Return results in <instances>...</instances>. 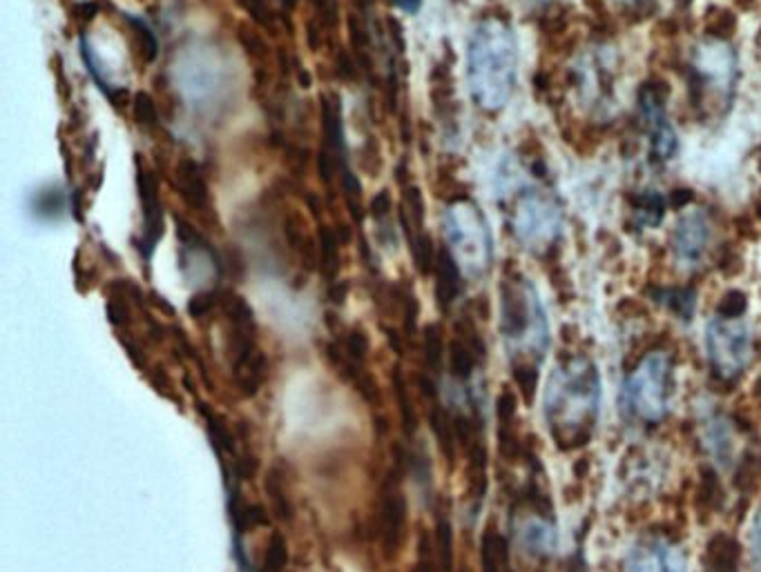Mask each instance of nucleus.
Wrapping results in <instances>:
<instances>
[{"instance_id": "f257e3e1", "label": "nucleus", "mask_w": 761, "mask_h": 572, "mask_svg": "<svg viewBox=\"0 0 761 572\" xmlns=\"http://www.w3.org/2000/svg\"><path fill=\"white\" fill-rule=\"evenodd\" d=\"M518 76V41L512 25L498 17L481 21L467 48V83L474 103L501 112L512 101Z\"/></svg>"}, {"instance_id": "f03ea898", "label": "nucleus", "mask_w": 761, "mask_h": 572, "mask_svg": "<svg viewBox=\"0 0 761 572\" xmlns=\"http://www.w3.org/2000/svg\"><path fill=\"white\" fill-rule=\"evenodd\" d=\"M690 72L692 105L701 107L703 112H726V107L732 101L739 76L734 50L726 41L708 39L695 48Z\"/></svg>"}, {"instance_id": "7ed1b4c3", "label": "nucleus", "mask_w": 761, "mask_h": 572, "mask_svg": "<svg viewBox=\"0 0 761 572\" xmlns=\"http://www.w3.org/2000/svg\"><path fill=\"white\" fill-rule=\"evenodd\" d=\"M510 226L525 248L545 252L563 235V206L547 189L523 185L512 197Z\"/></svg>"}, {"instance_id": "20e7f679", "label": "nucleus", "mask_w": 761, "mask_h": 572, "mask_svg": "<svg viewBox=\"0 0 761 572\" xmlns=\"http://www.w3.org/2000/svg\"><path fill=\"white\" fill-rule=\"evenodd\" d=\"M444 232L451 243V254L459 252L465 266L481 272L492 261V235L483 210L470 201H451L444 210Z\"/></svg>"}, {"instance_id": "39448f33", "label": "nucleus", "mask_w": 761, "mask_h": 572, "mask_svg": "<svg viewBox=\"0 0 761 572\" xmlns=\"http://www.w3.org/2000/svg\"><path fill=\"white\" fill-rule=\"evenodd\" d=\"M666 386H668V356L661 352L650 354L628 384V402L633 413L648 424H657L666 415Z\"/></svg>"}, {"instance_id": "423d86ee", "label": "nucleus", "mask_w": 761, "mask_h": 572, "mask_svg": "<svg viewBox=\"0 0 761 572\" xmlns=\"http://www.w3.org/2000/svg\"><path fill=\"white\" fill-rule=\"evenodd\" d=\"M639 112L650 141V154L657 160H670L679 152V136L668 116L666 90L661 83L652 81L639 90Z\"/></svg>"}, {"instance_id": "0eeeda50", "label": "nucleus", "mask_w": 761, "mask_h": 572, "mask_svg": "<svg viewBox=\"0 0 761 572\" xmlns=\"http://www.w3.org/2000/svg\"><path fill=\"white\" fill-rule=\"evenodd\" d=\"M708 350L712 356V365L719 370V374L734 376L745 365L750 334L745 325H741L737 319L719 316L708 325Z\"/></svg>"}, {"instance_id": "6e6552de", "label": "nucleus", "mask_w": 761, "mask_h": 572, "mask_svg": "<svg viewBox=\"0 0 761 572\" xmlns=\"http://www.w3.org/2000/svg\"><path fill=\"white\" fill-rule=\"evenodd\" d=\"M400 472H391L380 495V543L387 559H393L402 548L407 532V499L400 492Z\"/></svg>"}, {"instance_id": "1a4fd4ad", "label": "nucleus", "mask_w": 761, "mask_h": 572, "mask_svg": "<svg viewBox=\"0 0 761 572\" xmlns=\"http://www.w3.org/2000/svg\"><path fill=\"white\" fill-rule=\"evenodd\" d=\"M136 187H138L141 208H143L141 254L145 259H150L152 252H155L160 239L164 237V204L160 197L157 176L141 163V158H136Z\"/></svg>"}, {"instance_id": "9d476101", "label": "nucleus", "mask_w": 761, "mask_h": 572, "mask_svg": "<svg viewBox=\"0 0 761 572\" xmlns=\"http://www.w3.org/2000/svg\"><path fill=\"white\" fill-rule=\"evenodd\" d=\"M712 241V223L703 210L686 212L672 232L675 257L683 266H697L708 252Z\"/></svg>"}, {"instance_id": "9b49d317", "label": "nucleus", "mask_w": 761, "mask_h": 572, "mask_svg": "<svg viewBox=\"0 0 761 572\" xmlns=\"http://www.w3.org/2000/svg\"><path fill=\"white\" fill-rule=\"evenodd\" d=\"M175 189L193 212L210 210V193L202 167L193 158H182L175 167Z\"/></svg>"}, {"instance_id": "f8f14e48", "label": "nucleus", "mask_w": 761, "mask_h": 572, "mask_svg": "<svg viewBox=\"0 0 761 572\" xmlns=\"http://www.w3.org/2000/svg\"><path fill=\"white\" fill-rule=\"evenodd\" d=\"M628 572H686V561L677 548L657 541L639 545L630 554Z\"/></svg>"}, {"instance_id": "ddd939ff", "label": "nucleus", "mask_w": 761, "mask_h": 572, "mask_svg": "<svg viewBox=\"0 0 761 572\" xmlns=\"http://www.w3.org/2000/svg\"><path fill=\"white\" fill-rule=\"evenodd\" d=\"M435 299H438V305L442 310L451 308L453 301L461 297V290H463V272H461V266L459 261L453 259V254L444 248L438 252V261H435Z\"/></svg>"}, {"instance_id": "4468645a", "label": "nucleus", "mask_w": 761, "mask_h": 572, "mask_svg": "<svg viewBox=\"0 0 761 572\" xmlns=\"http://www.w3.org/2000/svg\"><path fill=\"white\" fill-rule=\"evenodd\" d=\"M739 543L726 532L714 534L706 548V563L712 572H737L739 565Z\"/></svg>"}, {"instance_id": "2eb2a0df", "label": "nucleus", "mask_w": 761, "mask_h": 572, "mask_svg": "<svg viewBox=\"0 0 761 572\" xmlns=\"http://www.w3.org/2000/svg\"><path fill=\"white\" fill-rule=\"evenodd\" d=\"M633 215H635V221L641 223L644 228H655L661 223L666 215V201L657 189H641L633 201Z\"/></svg>"}, {"instance_id": "dca6fc26", "label": "nucleus", "mask_w": 761, "mask_h": 572, "mask_svg": "<svg viewBox=\"0 0 761 572\" xmlns=\"http://www.w3.org/2000/svg\"><path fill=\"white\" fill-rule=\"evenodd\" d=\"M230 519L237 528V532H250L255 528L268 526V512L259 503H248L239 495L230 499Z\"/></svg>"}, {"instance_id": "f3484780", "label": "nucleus", "mask_w": 761, "mask_h": 572, "mask_svg": "<svg viewBox=\"0 0 761 572\" xmlns=\"http://www.w3.org/2000/svg\"><path fill=\"white\" fill-rule=\"evenodd\" d=\"M431 430H433V437L444 455V459H449V464L455 461V428H453V419L449 417V413L444 408H440L438 404H433V410H431Z\"/></svg>"}, {"instance_id": "a211bd4d", "label": "nucleus", "mask_w": 761, "mask_h": 572, "mask_svg": "<svg viewBox=\"0 0 761 572\" xmlns=\"http://www.w3.org/2000/svg\"><path fill=\"white\" fill-rule=\"evenodd\" d=\"M318 261H320L322 274L329 281H333L340 272V239L327 226H322L318 235Z\"/></svg>"}, {"instance_id": "6ab92c4d", "label": "nucleus", "mask_w": 761, "mask_h": 572, "mask_svg": "<svg viewBox=\"0 0 761 572\" xmlns=\"http://www.w3.org/2000/svg\"><path fill=\"white\" fill-rule=\"evenodd\" d=\"M204 422H206V428L210 433V439L213 444L222 450V453H228V455H235L237 450V444H235V435L230 430V426L226 424V419L222 415H217L213 408H208L206 404H199L197 406Z\"/></svg>"}, {"instance_id": "aec40b11", "label": "nucleus", "mask_w": 761, "mask_h": 572, "mask_svg": "<svg viewBox=\"0 0 761 572\" xmlns=\"http://www.w3.org/2000/svg\"><path fill=\"white\" fill-rule=\"evenodd\" d=\"M435 552L440 572H453V528L446 512H438L435 517Z\"/></svg>"}, {"instance_id": "412c9836", "label": "nucleus", "mask_w": 761, "mask_h": 572, "mask_svg": "<svg viewBox=\"0 0 761 572\" xmlns=\"http://www.w3.org/2000/svg\"><path fill=\"white\" fill-rule=\"evenodd\" d=\"M393 393L398 399V408H400V419H402V430L404 435H413L418 428V417H415V408L409 395V386H407V378L402 374L400 367L393 370Z\"/></svg>"}, {"instance_id": "4be33fe9", "label": "nucleus", "mask_w": 761, "mask_h": 572, "mask_svg": "<svg viewBox=\"0 0 761 572\" xmlns=\"http://www.w3.org/2000/svg\"><path fill=\"white\" fill-rule=\"evenodd\" d=\"M266 495L270 499V506H272V512L279 521H292V501L284 488V479L281 475L272 468L268 475H266Z\"/></svg>"}, {"instance_id": "5701e85b", "label": "nucleus", "mask_w": 761, "mask_h": 572, "mask_svg": "<svg viewBox=\"0 0 761 572\" xmlns=\"http://www.w3.org/2000/svg\"><path fill=\"white\" fill-rule=\"evenodd\" d=\"M507 561V545L505 539L498 537L492 528L483 534L481 541V565L483 572H503V563Z\"/></svg>"}, {"instance_id": "b1692460", "label": "nucleus", "mask_w": 761, "mask_h": 572, "mask_svg": "<svg viewBox=\"0 0 761 572\" xmlns=\"http://www.w3.org/2000/svg\"><path fill=\"white\" fill-rule=\"evenodd\" d=\"M123 19H125V23L130 25V30H132V34H134V39H136V48H138L141 59H143L145 63L155 61L157 54H160V41H157L155 32H152L150 25H147L143 19H138V17L123 14Z\"/></svg>"}, {"instance_id": "393cba45", "label": "nucleus", "mask_w": 761, "mask_h": 572, "mask_svg": "<svg viewBox=\"0 0 761 572\" xmlns=\"http://www.w3.org/2000/svg\"><path fill=\"white\" fill-rule=\"evenodd\" d=\"M409 248L413 252V261L420 274L429 277L435 270V261H438V252L433 248V241L429 235H424L422 230L418 232H409Z\"/></svg>"}, {"instance_id": "a878e982", "label": "nucleus", "mask_w": 761, "mask_h": 572, "mask_svg": "<svg viewBox=\"0 0 761 572\" xmlns=\"http://www.w3.org/2000/svg\"><path fill=\"white\" fill-rule=\"evenodd\" d=\"M474 367H476V352L463 339H453L449 343V372L455 378H470Z\"/></svg>"}, {"instance_id": "bb28decb", "label": "nucleus", "mask_w": 761, "mask_h": 572, "mask_svg": "<svg viewBox=\"0 0 761 572\" xmlns=\"http://www.w3.org/2000/svg\"><path fill=\"white\" fill-rule=\"evenodd\" d=\"M444 334L438 323H429L422 332V352H424V363L429 370L440 372L444 363Z\"/></svg>"}, {"instance_id": "cd10ccee", "label": "nucleus", "mask_w": 761, "mask_h": 572, "mask_svg": "<svg viewBox=\"0 0 761 572\" xmlns=\"http://www.w3.org/2000/svg\"><path fill=\"white\" fill-rule=\"evenodd\" d=\"M288 565V543L281 532H272L264 550V572H284Z\"/></svg>"}, {"instance_id": "c85d7f7f", "label": "nucleus", "mask_w": 761, "mask_h": 572, "mask_svg": "<svg viewBox=\"0 0 761 572\" xmlns=\"http://www.w3.org/2000/svg\"><path fill=\"white\" fill-rule=\"evenodd\" d=\"M132 114L134 121L145 127V129H155L160 125V112H157V103L150 94L138 92L132 101Z\"/></svg>"}, {"instance_id": "c756f323", "label": "nucleus", "mask_w": 761, "mask_h": 572, "mask_svg": "<svg viewBox=\"0 0 761 572\" xmlns=\"http://www.w3.org/2000/svg\"><path fill=\"white\" fill-rule=\"evenodd\" d=\"M32 208L37 212V217L41 219H54V215H59L63 210V195H61V189L56 187H48V189H41V193H37L32 197Z\"/></svg>"}, {"instance_id": "7c9ffc66", "label": "nucleus", "mask_w": 761, "mask_h": 572, "mask_svg": "<svg viewBox=\"0 0 761 572\" xmlns=\"http://www.w3.org/2000/svg\"><path fill=\"white\" fill-rule=\"evenodd\" d=\"M222 303H224V292H219V290H204V292H197L188 301V312H191L193 319H206L217 308H222Z\"/></svg>"}, {"instance_id": "2f4dec72", "label": "nucleus", "mask_w": 761, "mask_h": 572, "mask_svg": "<svg viewBox=\"0 0 761 572\" xmlns=\"http://www.w3.org/2000/svg\"><path fill=\"white\" fill-rule=\"evenodd\" d=\"M737 28V19L732 12L728 10H712L708 14V23H706V32L710 34V39H719L726 41L728 37H732Z\"/></svg>"}, {"instance_id": "473e14b6", "label": "nucleus", "mask_w": 761, "mask_h": 572, "mask_svg": "<svg viewBox=\"0 0 761 572\" xmlns=\"http://www.w3.org/2000/svg\"><path fill=\"white\" fill-rule=\"evenodd\" d=\"M237 39H239L241 48L246 50V54H248L255 63L264 65V63L268 61V45H266V41H264L255 30H248V28L241 25L239 32H237Z\"/></svg>"}, {"instance_id": "72a5a7b5", "label": "nucleus", "mask_w": 761, "mask_h": 572, "mask_svg": "<svg viewBox=\"0 0 761 572\" xmlns=\"http://www.w3.org/2000/svg\"><path fill=\"white\" fill-rule=\"evenodd\" d=\"M237 3L257 25L266 30H275V14L266 0H237Z\"/></svg>"}, {"instance_id": "f704fd0d", "label": "nucleus", "mask_w": 761, "mask_h": 572, "mask_svg": "<svg viewBox=\"0 0 761 572\" xmlns=\"http://www.w3.org/2000/svg\"><path fill=\"white\" fill-rule=\"evenodd\" d=\"M664 303L681 319H690L695 310V294L690 290H668L664 294Z\"/></svg>"}, {"instance_id": "c9c22d12", "label": "nucleus", "mask_w": 761, "mask_h": 572, "mask_svg": "<svg viewBox=\"0 0 761 572\" xmlns=\"http://www.w3.org/2000/svg\"><path fill=\"white\" fill-rule=\"evenodd\" d=\"M344 345H347L349 358L356 361V363H360V365L367 361V356H369V352H371V341H369L367 332L360 330V327H353V330L347 334Z\"/></svg>"}, {"instance_id": "e433bc0d", "label": "nucleus", "mask_w": 761, "mask_h": 572, "mask_svg": "<svg viewBox=\"0 0 761 572\" xmlns=\"http://www.w3.org/2000/svg\"><path fill=\"white\" fill-rule=\"evenodd\" d=\"M759 475H761V464H759V459H757L754 455L748 453V455L741 459V464H739V470H737V475H734V486H737L739 490H750V488L757 483Z\"/></svg>"}, {"instance_id": "4c0bfd02", "label": "nucleus", "mask_w": 761, "mask_h": 572, "mask_svg": "<svg viewBox=\"0 0 761 572\" xmlns=\"http://www.w3.org/2000/svg\"><path fill=\"white\" fill-rule=\"evenodd\" d=\"M748 308V297L741 290H730L719 301V316L721 319H739Z\"/></svg>"}, {"instance_id": "58836bf2", "label": "nucleus", "mask_w": 761, "mask_h": 572, "mask_svg": "<svg viewBox=\"0 0 761 572\" xmlns=\"http://www.w3.org/2000/svg\"><path fill=\"white\" fill-rule=\"evenodd\" d=\"M719 495V481H717V475L706 468L703 470V477H701V486H699V495H697V508L699 510H710L714 506V499Z\"/></svg>"}, {"instance_id": "ea45409f", "label": "nucleus", "mask_w": 761, "mask_h": 572, "mask_svg": "<svg viewBox=\"0 0 761 572\" xmlns=\"http://www.w3.org/2000/svg\"><path fill=\"white\" fill-rule=\"evenodd\" d=\"M514 378H516V384H518L525 402H532L534 395H536V386H538V372L534 367H529L527 363L525 365H516L514 367Z\"/></svg>"}, {"instance_id": "a19ab883", "label": "nucleus", "mask_w": 761, "mask_h": 572, "mask_svg": "<svg viewBox=\"0 0 761 572\" xmlns=\"http://www.w3.org/2000/svg\"><path fill=\"white\" fill-rule=\"evenodd\" d=\"M516 397L514 393L505 391L501 397H498V404H496V413H498V422L501 426H514V417H516Z\"/></svg>"}, {"instance_id": "79ce46f5", "label": "nucleus", "mask_w": 761, "mask_h": 572, "mask_svg": "<svg viewBox=\"0 0 761 572\" xmlns=\"http://www.w3.org/2000/svg\"><path fill=\"white\" fill-rule=\"evenodd\" d=\"M391 210H393L391 195L387 193V189H382V193H380V195H376V199L371 201V215H373V219H376V221L384 223V221L389 219Z\"/></svg>"}, {"instance_id": "37998d69", "label": "nucleus", "mask_w": 761, "mask_h": 572, "mask_svg": "<svg viewBox=\"0 0 761 572\" xmlns=\"http://www.w3.org/2000/svg\"><path fill=\"white\" fill-rule=\"evenodd\" d=\"M107 319L114 325H125L130 321V310H127L125 299H121V297L110 299V303H107Z\"/></svg>"}, {"instance_id": "c03bdc74", "label": "nucleus", "mask_w": 761, "mask_h": 572, "mask_svg": "<svg viewBox=\"0 0 761 572\" xmlns=\"http://www.w3.org/2000/svg\"><path fill=\"white\" fill-rule=\"evenodd\" d=\"M313 6L327 28H333L338 21V0H313Z\"/></svg>"}, {"instance_id": "a18cd8bd", "label": "nucleus", "mask_w": 761, "mask_h": 572, "mask_svg": "<svg viewBox=\"0 0 761 572\" xmlns=\"http://www.w3.org/2000/svg\"><path fill=\"white\" fill-rule=\"evenodd\" d=\"M415 384H418V388H420L422 397H426L431 404H435V402H438V391H435V384H433V381H431L426 374H415Z\"/></svg>"}, {"instance_id": "49530a36", "label": "nucleus", "mask_w": 761, "mask_h": 572, "mask_svg": "<svg viewBox=\"0 0 761 572\" xmlns=\"http://www.w3.org/2000/svg\"><path fill=\"white\" fill-rule=\"evenodd\" d=\"M353 74H356V63L351 61V56L347 52H342L338 56V76L349 81V79H353Z\"/></svg>"}, {"instance_id": "de8ad7c7", "label": "nucleus", "mask_w": 761, "mask_h": 572, "mask_svg": "<svg viewBox=\"0 0 761 572\" xmlns=\"http://www.w3.org/2000/svg\"><path fill=\"white\" fill-rule=\"evenodd\" d=\"M255 470H257V461H255V459L241 457V459L237 461V472H239V477L250 479V477H255Z\"/></svg>"}, {"instance_id": "09e8293b", "label": "nucleus", "mask_w": 761, "mask_h": 572, "mask_svg": "<svg viewBox=\"0 0 761 572\" xmlns=\"http://www.w3.org/2000/svg\"><path fill=\"white\" fill-rule=\"evenodd\" d=\"M391 3L407 14H415L422 8V0H391Z\"/></svg>"}, {"instance_id": "8fccbe9b", "label": "nucleus", "mask_w": 761, "mask_h": 572, "mask_svg": "<svg viewBox=\"0 0 761 572\" xmlns=\"http://www.w3.org/2000/svg\"><path fill=\"white\" fill-rule=\"evenodd\" d=\"M754 397H759L761 399V378H757V384H754Z\"/></svg>"}, {"instance_id": "3c124183", "label": "nucleus", "mask_w": 761, "mask_h": 572, "mask_svg": "<svg viewBox=\"0 0 761 572\" xmlns=\"http://www.w3.org/2000/svg\"><path fill=\"white\" fill-rule=\"evenodd\" d=\"M295 3H297V0H284V6H286V8H292Z\"/></svg>"}, {"instance_id": "603ef678", "label": "nucleus", "mask_w": 761, "mask_h": 572, "mask_svg": "<svg viewBox=\"0 0 761 572\" xmlns=\"http://www.w3.org/2000/svg\"><path fill=\"white\" fill-rule=\"evenodd\" d=\"M532 3H536V6H545V3H549V0H532Z\"/></svg>"}, {"instance_id": "864d4df0", "label": "nucleus", "mask_w": 761, "mask_h": 572, "mask_svg": "<svg viewBox=\"0 0 761 572\" xmlns=\"http://www.w3.org/2000/svg\"><path fill=\"white\" fill-rule=\"evenodd\" d=\"M628 3H633V6H635V3H641V0H628Z\"/></svg>"}, {"instance_id": "5fc2aeb1", "label": "nucleus", "mask_w": 761, "mask_h": 572, "mask_svg": "<svg viewBox=\"0 0 761 572\" xmlns=\"http://www.w3.org/2000/svg\"><path fill=\"white\" fill-rule=\"evenodd\" d=\"M461 572H470V570H467V568H463V570H461Z\"/></svg>"}, {"instance_id": "6e6d98bb", "label": "nucleus", "mask_w": 761, "mask_h": 572, "mask_svg": "<svg viewBox=\"0 0 761 572\" xmlns=\"http://www.w3.org/2000/svg\"><path fill=\"white\" fill-rule=\"evenodd\" d=\"M411 572H418V568H413V570H411Z\"/></svg>"}]
</instances>
